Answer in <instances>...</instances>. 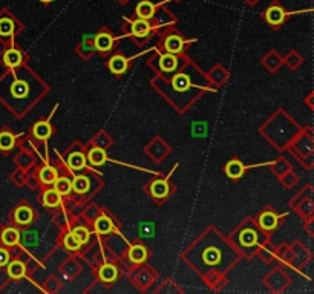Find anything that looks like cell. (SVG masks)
Segmentation results:
<instances>
[{
  "label": "cell",
  "mask_w": 314,
  "mask_h": 294,
  "mask_svg": "<svg viewBox=\"0 0 314 294\" xmlns=\"http://www.w3.org/2000/svg\"><path fill=\"white\" fill-rule=\"evenodd\" d=\"M288 13L285 11V8L279 4V2H273L265 11H264V19L265 22L273 26V28H280L283 25V22L286 20Z\"/></svg>",
  "instance_id": "obj_1"
},
{
  "label": "cell",
  "mask_w": 314,
  "mask_h": 294,
  "mask_svg": "<svg viewBox=\"0 0 314 294\" xmlns=\"http://www.w3.org/2000/svg\"><path fill=\"white\" fill-rule=\"evenodd\" d=\"M135 16L138 19L152 20L156 16V5L152 4L150 0H141V2H138V5L135 7Z\"/></svg>",
  "instance_id": "obj_2"
},
{
  "label": "cell",
  "mask_w": 314,
  "mask_h": 294,
  "mask_svg": "<svg viewBox=\"0 0 314 294\" xmlns=\"http://www.w3.org/2000/svg\"><path fill=\"white\" fill-rule=\"evenodd\" d=\"M279 221H280V218L274 211L267 210V211L260 213V216L257 219V224L264 231H273L279 225Z\"/></svg>",
  "instance_id": "obj_3"
},
{
  "label": "cell",
  "mask_w": 314,
  "mask_h": 294,
  "mask_svg": "<svg viewBox=\"0 0 314 294\" xmlns=\"http://www.w3.org/2000/svg\"><path fill=\"white\" fill-rule=\"evenodd\" d=\"M114 42H115L114 36H112L109 31H106V30L100 31V33L97 34L95 40H94L95 48H97V51H100V52H108V51H111L112 46H114Z\"/></svg>",
  "instance_id": "obj_4"
},
{
  "label": "cell",
  "mask_w": 314,
  "mask_h": 294,
  "mask_svg": "<svg viewBox=\"0 0 314 294\" xmlns=\"http://www.w3.org/2000/svg\"><path fill=\"white\" fill-rule=\"evenodd\" d=\"M153 25L150 23V20H144V19H135L130 22V33L135 37H147L152 31Z\"/></svg>",
  "instance_id": "obj_5"
},
{
  "label": "cell",
  "mask_w": 314,
  "mask_h": 294,
  "mask_svg": "<svg viewBox=\"0 0 314 294\" xmlns=\"http://www.w3.org/2000/svg\"><path fill=\"white\" fill-rule=\"evenodd\" d=\"M34 219V211L30 205H20L14 211V221L19 225H28Z\"/></svg>",
  "instance_id": "obj_6"
},
{
  "label": "cell",
  "mask_w": 314,
  "mask_h": 294,
  "mask_svg": "<svg viewBox=\"0 0 314 294\" xmlns=\"http://www.w3.org/2000/svg\"><path fill=\"white\" fill-rule=\"evenodd\" d=\"M108 66H109V71H111L112 74L121 75V74H124V72L127 71V68H129V60H127L126 57H123V56H114V57L109 60Z\"/></svg>",
  "instance_id": "obj_7"
},
{
  "label": "cell",
  "mask_w": 314,
  "mask_h": 294,
  "mask_svg": "<svg viewBox=\"0 0 314 294\" xmlns=\"http://www.w3.org/2000/svg\"><path fill=\"white\" fill-rule=\"evenodd\" d=\"M225 175L230 178V179H239L242 178V175L245 173V167L244 164L239 161V159H231L225 164Z\"/></svg>",
  "instance_id": "obj_8"
},
{
  "label": "cell",
  "mask_w": 314,
  "mask_h": 294,
  "mask_svg": "<svg viewBox=\"0 0 314 294\" xmlns=\"http://www.w3.org/2000/svg\"><path fill=\"white\" fill-rule=\"evenodd\" d=\"M149 193L155 198V199H161L166 198L169 193V184L163 179H155L150 182L149 185Z\"/></svg>",
  "instance_id": "obj_9"
},
{
  "label": "cell",
  "mask_w": 314,
  "mask_h": 294,
  "mask_svg": "<svg viewBox=\"0 0 314 294\" xmlns=\"http://www.w3.org/2000/svg\"><path fill=\"white\" fill-rule=\"evenodd\" d=\"M164 49L169 54H178L184 49V39H181L179 36H169L164 40Z\"/></svg>",
  "instance_id": "obj_10"
},
{
  "label": "cell",
  "mask_w": 314,
  "mask_h": 294,
  "mask_svg": "<svg viewBox=\"0 0 314 294\" xmlns=\"http://www.w3.org/2000/svg\"><path fill=\"white\" fill-rule=\"evenodd\" d=\"M43 205L45 207H49V208H54V207H59L62 204V195L53 187V189H48L45 193H43Z\"/></svg>",
  "instance_id": "obj_11"
},
{
  "label": "cell",
  "mask_w": 314,
  "mask_h": 294,
  "mask_svg": "<svg viewBox=\"0 0 314 294\" xmlns=\"http://www.w3.org/2000/svg\"><path fill=\"white\" fill-rule=\"evenodd\" d=\"M53 132L54 130H53V126L49 124V121H39L33 127V133L39 140H48L53 135Z\"/></svg>",
  "instance_id": "obj_12"
},
{
  "label": "cell",
  "mask_w": 314,
  "mask_h": 294,
  "mask_svg": "<svg viewBox=\"0 0 314 294\" xmlns=\"http://www.w3.org/2000/svg\"><path fill=\"white\" fill-rule=\"evenodd\" d=\"M117 276H118V271H117L115 265H112V263H104V265L98 270V277H100V280L104 282V283L114 282V280L117 279Z\"/></svg>",
  "instance_id": "obj_13"
},
{
  "label": "cell",
  "mask_w": 314,
  "mask_h": 294,
  "mask_svg": "<svg viewBox=\"0 0 314 294\" xmlns=\"http://www.w3.org/2000/svg\"><path fill=\"white\" fill-rule=\"evenodd\" d=\"M16 22L13 17L10 16H4V17H0V37H10L14 34L16 31Z\"/></svg>",
  "instance_id": "obj_14"
},
{
  "label": "cell",
  "mask_w": 314,
  "mask_h": 294,
  "mask_svg": "<svg viewBox=\"0 0 314 294\" xmlns=\"http://www.w3.org/2000/svg\"><path fill=\"white\" fill-rule=\"evenodd\" d=\"M86 158H88V161H89L92 166H95V167H100V166H103V164L108 161V156H106L104 149H100V147L91 149Z\"/></svg>",
  "instance_id": "obj_15"
},
{
  "label": "cell",
  "mask_w": 314,
  "mask_h": 294,
  "mask_svg": "<svg viewBox=\"0 0 314 294\" xmlns=\"http://www.w3.org/2000/svg\"><path fill=\"white\" fill-rule=\"evenodd\" d=\"M127 257H129V260L132 262V263H141V262H144L146 259H147V250H146V247H143V245H134L130 250H129V253H127Z\"/></svg>",
  "instance_id": "obj_16"
},
{
  "label": "cell",
  "mask_w": 314,
  "mask_h": 294,
  "mask_svg": "<svg viewBox=\"0 0 314 294\" xmlns=\"http://www.w3.org/2000/svg\"><path fill=\"white\" fill-rule=\"evenodd\" d=\"M86 161H88V158H86V155L85 153H82V152H72L69 156H68V166H69V169H72V170H82L85 166H86Z\"/></svg>",
  "instance_id": "obj_17"
},
{
  "label": "cell",
  "mask_w": 314,
  "mask_h": 294,
  "mask_svg": "<svg viewBox=\"0 0 314 294\" xmlns=\"http://www.w3.org/2000/svg\"><path fill=\"white\" fill-rule=\"evenodd\" d=\"M23 57H22V52L19 49H8L5 54H4V63L10 68H16L22 63Z\"/></svg>",
  "instance_id": "obj_18"
},
{
  "label": "cell",
  "mask_w": 314,
  "mask_h": 294,
  "mask_svg": "<svg viewBox=\"0 0 314 294\" xmlns=\"http://www.w3.org/2000/svg\"><path fill=\"white\" fill-rule=\"evenodd\" d=\"M94 227H95V231H97V233H100V234H108V233H111V231L114 230V222L111 221V218H108L106 215H103V216L97 218Z\"/></svg>",
  "instance_id": "obj_19"
},
{
  "label": "cell",
  "mask_w": 314,
  "mask_h": 294,
  "mask_svg": "<svg viewBox=\"0 0 314 294\" xmlns=\"http://www.w3.org/2000/svg\"><path fill=\"white\" fill-rule=\"evenodd\" d=\"M19 240H20V231H19V230H16V228H13V227L4 230V233H2V242H4V245L13 247V245H16V244H19Z\"/></svg>",
  "instance_id": "obj_20"
},
{
  "label": "cell",
  "mask_w": 314,
  "mask_h": 294,
  "mask_svg": "<svg viewBox=\"0 0 314 294\" xmlns=\"http://www.w3.org/2000/svg\"><path fill=\"white\" fill-rule=\"evenodd\" d=\"M57 176H59L57 170H56L54 167H51V166H45V167H42L40 172H39L40 181H42L43 184H46V185L54 184V181L57 179Z\"/></svg>",
  "instance_id": "obj_21"
},
{
  "label": "cell",
  "mask_w": 314,
  "mask_h": 294,
  "mask_svg": "<svg viewBox=\"0 0 314 294\" xmlns=\"http://www.w3.org/2000/svg\"><path fill=\"white\" fill-rule=\"evenodd\" d=\"M89 187H91L89 178L85 176V175H78V176H75L74 181H72V190H74L75 193H78V195L88 193Z\"/></svg>",
  "instance_id": "obj_22"
},
{
  "label": "cell",
  "mask_w": 314,
  "mask_h": 294,
  "mask_svg": "<svg viewBox=\"0 0 314 294\" xmlns=\"http://www.w3.org/2000/svg\"><path fill=\"white\" fill-rule=\"evenodd\" d=\"M53 185H54V189H56L62 196L69 195V193L72 192V182H71V179L66 178V176H57V179L54 181Z\"/></svg>",
  "instance_id": "obj_23"
},
{
  "label": "cell",
  "mask_w": 314,
  "mask_h": 294,
  "mask_svg": "<svg viewBox=\"0 0 314 294\" xmlns=\"http://www.w3.org/2000/svg\"><path fill=\"white\" fill-rule=\"evenodd\" d=\"M27 274V266L20 260H13L8 265V276L13 279H22Z\"/></svg>",
  "instance_id": "obj_24"
},
{
  "label": "cell",
  "mask_w": 314,
  "mask_h": 294,
  "mask_svg": "<svg viewBox=\"0 0 314 294\" xmlns=\"http://www.w3.org/2000/svg\"><path fill=\"white\" fill-rule=\"evenodd\" d=\"M178 66V60H176V57L173 56V54H164L161 59H160V68H161V71H164V72H172L175 68Z\"/></svg>",
  "instance_id": "obj_25"
},
{
  "label": "cell",
  "mask_w": 314,
  "mask_h": 294,
  "mask_svg": "<svg viewBox=\"0 0 314 294\" xmlns=\"http://www.w3.org/2000/svg\"><path fill=\"white\" fill-rule=\"evenodd\" d=\"M172 86H173L176 91H179V92L187 91V89L190 88V78H189V75H186V74H176V75L172 78Z\"/></svg>",
  "instance_id": "obj_26"
},
{
  "label": "cell",
  "mask_w": 314,
  "mask_h": 294,
  "mask_svg": "<svg viewBox=\"0 0 314 294\" xmlns=\"http://www.w3.org/2000/svg\"><path fill=\"white\" fill-rule=\"evenodd\" d=\"M63 245H65L68 250H71V251H77L83 244H82L80 239L74 234V231H71V233L65 234V237H63Z\"/></svg>",
  "instance_id": "obj_27"
},
{
  "label": "cell",
  "mask_w": 314,
  "mask_h": 294,
  "mask_svg": "<svg viewBox=\"0 0 314 294\" xmlns=\"http://www.w3.org/2000/svg\"><path fill=\"white\" fill-rule=\"evenodd\" d=\"M16 137L11 132H2L0 133V149L2 150H11L14 147Z\"/></svg>",
  "instance_id": "obj_28"
},
{
  "label": "cell",
  "mask_w": 314,
  "mask_h": 294,
  "mask_svg": "<svg viewBox=\"0 0 314 294\" xmlns=\"http://www.w3.org/2000/svg\"><path fill=\"white\" fill-rule=\"evenodd\" d=\"M11 92H13V95H14L16 98H22V97H25V95L28 94V86H27V83H23V82H16V83L11 86Z\"/></svg>",
  "instance_id": "obj_29"
},
{
  "label": "cell",
  "mask_w": 314,
  "mask_h": 294,
  "mask_svg": "<svg viewBox=\"0 0 314 294\" xmlns=\"http://www.w3.org/2000/svg\"><path fill=\"white\" fill-rule=\"evenodd\" d=\"M72 231H74V234L80 239L82 244H86V242L89 240V237H91V233H89V230H88L86 227H75Z\"/></svg>",
  "instance_id": "obj_30"
},
{
  "label": "cell",
  "mask_w": 314,
  "mask_h": 294,
  "mask_svg": "<svg viewBox=\"0 0 314 294\" xmlns=\"http://www.w3.org/2000/svg\"><path fill=\"white\" fill-rule=\"evenodd\" d=\"M254 240H256V233H253V231L244 233V236H242V242H244V244H247V245L250 247V245L254 244Z\"/></svg>",
  "instance_id": "obj_31"
},
{
  "label": "cell",
  "mask_w": 314,
  "mask_h": 294,
  "mask_svg": "<svg viewBox=\"0 0 314 294\" xmlns=\"http://www.w3.org/2000/svg\"><path fill=\"white\" fill-rule=\"evenodd\" d=\"M10 263V253L5 248H0V266H5Z\"/></svg>",
  "instance_id": "obj_32"
},
{
  "label": "cell",
  "mask_w": 314,
  "mask_h": 294,
  "mask_svg": "<svg viewBox=\"0 0 314 294\" xmlns=\"http://www.w3.org/2000/svg\"><path fill=\"white\" fill-rule=\"evenodd\" d=\"M305 228H306V231H308L311 236H314V219L308 221V222H306V225H305Z\"/></svg>",
  "instance_id": "obj_33"
},
{
  "label": "cell",
  "mask_w": 314,
  "mask_h": 294,
  "mask_svg": "<svg viewBox=\"0 0 314 294\" xmlns=\"http://www.w3.org/2000/svg\"><path fill=\"white\" fill-rule=\"evenodd\" d=\"M308 104H309V106H311V108L314 109V94H312V95H311V97L308 98Z\"/></svg>",
  "instance_id": "obj_34"
},
{
  "label": "cell",
  "mask_w": 314,
  "mask_h": 294,
  "mask_svg": "<svg viewBox=\"0 0 314 294\" xmlns=\"http://www.w3.org/2000/svg\"><path fill=\"white\" fill-rule=\"evenodd\" d=\"M40 2H42L43 5H51V4L54 2V0H40Z\"/></svg>",
  "instance_id": "obj_35"
},
{
  "label": "cell",
  "mask_w": 314,
  "mask_h": 294,
  "mask_svg": "<svg viewBox=\"0 0 314 294\" xmlns=\"http://www.w3.org/2000/svg\"><path fill=\"white\" fill-rule=\"evenodd\" d=\"M120 2H121V4H127V2H129V0H120Z\"/></svg>",
  "instance_id": "obj_36"
}]
</instances>
